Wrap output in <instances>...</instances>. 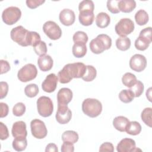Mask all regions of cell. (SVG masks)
Instances as JSON below:
<instances>
[{
  "label": "cell",
  "mask_w": 152,
  "mask_h": 152,
  "mask_svg": "<svg viewBox=\"0 0 152 152\" xmlns=\"http://www.w3.org/2000/svg\"><path fill=\"white\" fill-rule=\"evenodd\" d=\"M86 70V65L82 62H75L68 64L59 71L58 78L62 84L70 82L73 78H82Z\"/></svg>",
  "instance_id": "1"
},
{
  "label": "cell",
  "mask_w": 152,
  "mask_h": 152,
  "mask_svg": "<svg viewBox=\"0 0 152 152\" xmlns=\"http://www.w3.org/2000/svg\"><path fill=\"white\" fill-rule=\"evenodd\" d=\"M90 49L95 54H100L105 50L110 48L112 46L111 38L106 34H99L95 39L91 40Z\"/></svg>",
  "instance_id": "2"
},
{
  "label": "cell",
  "mask_w": 152,
  "mask_h": 152,
  "mask_svg": "<svg viewBox=\"0 0 152 152\" xmlns=\"http://www.w3.org/2000/svg\"><path fill=\"white\" fill-rule=\"evenodd\" d=\"M82 110L88 116L96 118L100 115L102 111V103L96 99H86L83 102Z\"/></svg>",
  "instance_id": "3"
},
{
  "label": "cell",
  "mask_w": 152,
  "mask_h": 152,
  "mask_svg": "<svg viewBox=\"0 0 152 152\" xmlns=\"http://www.w3.org/2000/svg\"><path fill=\"white\" fill-rule=\"evenodd\" d=\"M29 31L24 28L22 26H18L13 28L10 33L11 39L21 46H28Z\"/></svg>",
  "instance_id": "4"
},
{
  "label": "cell",
  "mask_w": 152,
  "mask_h": 152,
  "mask_svg": "<svg viewBox=\"0 0 152 152\" xmlns=\"http://www.w3.org/2000/svg\"><path fill=\"white\" fill-rule=\"evenodd\" d=\"M37 108L41 116H50L53 111V102L49 97L41 96L37 100Z\"/></svg>",
  "instance_id": "5"
},
{
  "label": "cell",
  "mask_w": 152,
  "mask_h": 152,
  "mask_svg": "<svg viewBox=\"0 0 152 152\" xmlns=\"http://www.w3.org/2000/svg\"><path fill=\"white\" fill-rule=\"evenodd\" d=\"M21 12L17 7H10L5 9L2 14L3 22L7 25H12L16 23L21 18Z\"/></svg>",
  "instance_id": "6"
},
{
  "label": "cell",
  "mask_w": 152,
  "mask_h": 152,
  "mask_svg": "<svg viewBox=\"0 0 152 152\" xmlns=\"http://www.w3.org/2000/svg\"><path fill=\"white\" fill-rule=\"evenodd\" d=\"M37 75V69L32 64H27L23 66L18 72V79L21 82H27L34 80Z\"/></svg>",
  "instance_id": "7"
},
{
  "label": "cell",
  "mask_w": 152,
  "mask_h": 152,
  "mask_svg": "<svg viewBox=\"0 0 152 152\" xmlns=\"http://www.w3.org/2000/svg\"><path fill=\"white\" fill-rule=\"evenodd\" d=\"M134 23L129 18L121 19L116 24L115 30L116 33L121 37H125L131 34L134 30Z\"/></svg>",
  "instance_id": "8"
},
{
  "label": "cell",
  "mask_w": 152,
  "mask_h": 152,
  "mask_svg": "<svg viewBox=\"0 0 152 152\" xmlns=\"http://www.w3.org/2000/svg\"><path fill=\"white\" fill-rule=\"evenodd\" d=\"M43 30L45 34L51 40H58L62 36L60 27L53 21H48L43 26Z\"/></svg>",
  "instance_id": "9"
},
{
  "label": "cell",
  "mask_w": 152,
  "mask_h": 152,
  "mask_svg": "<svg viewBox=\"0 0 152 152\" xmlns=\"http://www.w3.org/2000/svg\"><path fill=\"white\" fill-rule=\"evenodd\" d=\"M32 135L37 139H43L46 137L48 130L45 123L38 119H33L30 122Z\"/></svg>",
  "instance_id": "10"
},
{
  "label": "cell",
  "mask_w": 152,
  "mask_h": 152,
  "mask_svg": "<svg viewBox=\"0 0 152 152\" xmlns=\"http://www.w3.org/2000/svg\"><path fill=\"white\" fill-rule=\"evenodd\" d=\"M72 117L71 110L66 104H58V110L55 115L56 120L60 124L68 123Z\"/></svg>",
  "instance_id": "11"
},
{
  "label": "cell",
  "mask_w": 152,
  "mask_h": 152,
  "mask_svg": "<svg viewBox=\"0 0 152 152\" xmlns=\"http://www.w3.org/2000/svg\"><path fill=\"white\" fill-rule=\"evenodd\" d=\"M129 66L134 71L141 72L147 66V59L141 54H135L129 60Z\"/></svg>",
  "instance_id": "12"
},
{
  "label": "cell",
  "mask_w": 152,
  "mask_h": 152,
  "mask_svg": "<svg viewBox=\"0 0 152 152\" xmlns=\"http://www.w3.org/2000/svg\"><path fill=\"white\" fill-rule=\"evenodd\" d=\"M116 150L118 152H132L138 150L141 151L136 147L135 141L128 138H125L120 141L116 147Z\"/></svg>",
  "instance_id": "13"
},
{
  "label": "cell",
  "mask_w": 152,
  "mask_h": 152,
  "mask_svg": "<svg viewBox=\"0 0 152 152\" xmlns=\"http://www.w3.org/2000/svg\"><path fill=\"white\" fill-rule=\"evenodd\" d=\"M58 81V78L55 74L51 73L49 74L42 84L43 90L46 93L53 92L57 87Z\"/></svg>",
  "instance_id": "14"
},
{
  "label": "cell",
  "mask_w": 152,
  "mask_h": 152,
  "mask_svg": "<svg viewBox=\"0 0 152 152\" xmlns=\"http://www.w3.org/2000/svg\"><path fill=\"white\" fill-rule=\"evenodd\" d=\"M60 22L64 26H69L74 24L75 20V15L74 12L70 9L62 10L59 15Z\"/></svg>",
  "instance_id": "15"
},
{
  "label": "cell",
  "mask_w": 152,
  "mask_h": 152,
  "mask_svg": "<svg viewBox=\"0 0 152 152\" xmlns=\"http://www.w3.org/2000/svg\"><path fill=\"white\" fill-rule=\"evenodd\" d=\"M11 133L14 138L26 137L27 135V131L26 129V123L21 121L14 122L12 125Z\"/></svg>",
  "instance_id": "16"
},
{
  "label": "cell",
  "mask_w": 152,
  "mask_h": 152,
  "mask_svg": "<svg viewBox=\"0 0 152 152\" xmlns=\"http://www.w3.org/2000/svg\"><path fill=\"white\" fill-rule=\"evenodd\" d=\"M73 97L72 91L68 88H62L57 93L58 104L67 105Z\"/></svg>",
  "instance_id": "17"
},
{
  "label": "cell",
  "mask_w": 152,
  "mask_h": 152,
  "mask_svg": "<svg viewBox=\"0 0 152 152\" xmlns=\"http://www.w3.org/2000/svg\"><path fill=\"white\" fill-rule=\"evenodd\" d=\"M39 69L44 72L50 70L53 66V61L50 55H45L40 56L37 60Z\"/></svg>",
  "instance_id": "18"
},
{
  "label": "cell",
  "mask_w": 152,
  "mask_h": 152,
  "mask_svg": "<svg viewBox=\"0 0 152 152\" xmlns=\"http://www.w3.org/2000/svg\"><path fill=\"white\" fill-rule=\"evenodd\" d=\"M78 19L80 23L84 26H88L93 24L94 19V15L91 11L80 12Z\"/></svg>",
  "instance_id": "19"
},
{
  "label": "cell",
  "mask_w": 152,
  "mask_h": 152,
  "mask_svg": "<svg viewBox=\"0 0 152 152\" xmlns=\"http://www.w3.org/2000/svg\"><path fill=\"white\" fill-rule=\"evenodd\" d=\"M129 122V121L127 118L119 116L115 118L113 120V125L116 130L120 132H125Z\"/></svg>",
  "instance_id": "20"
},
{
  "label": "cell",
  "mask_w": 152,
  "mask_h": 152,
  "mask_svg": "<svg viewBox=\"0 0 152 152\" xmlns=\"http://www.w3.org/2000/svg\"><path fill=\"white\" fill-rule=\"evenodd\" d=\"M118 7L120 11L129 13L135 8L136 2L134 0H121L119 2Z\"/></svg>",
  "instance_id": "21"
},
{
  "label": "cell",
  "mask_w": 152,
  "mask_h": 152,
  "mask_svg": "<svg viewBox=\"0 0 152 152\" xmlns=\"http://www.w3.org/2000/svg\"><path fill=\"white\" fill-rule=\"evenodd\" d=\"M110 22V16L106 12H101L96 17V24L99 28H103L107 27Z\"/></svg>",
  "instance_id": "22"
},
{
  "label": "cell",
  "mask_w": 152,
  "mask_h": 152,
  "mask_svg": "<svg viewBox=\"0 0 152 152\" xmlns=\"http://www.w3.org/2000/svg\"><path fill=\"white\" fill-rule=\"evenodd\" d=\"M72 52L73 55L76 58H83L87 53V47L86 44L82 43H74Z\"/></svg>",
  "instance_id": "23"
},
{
  "label": "cell",
  "mask_w": 152,
  "mask_h": 152,
  "mask_svg": "<svg viewBox=\"0 0 152 152\" xmlns=\"http://www.w3.org/2000/svg\"><path fill=\"white\" fill-rule=\"evenodd\" d=\"M12 145L13 148L17 151H24L27 145L26 137H16L12 141Z\"/></svg>",
  "instance_id": "24"
},
{
  "label": "cell",
  "mask_w": 152,
  "mask_h": 152,
  "mask_svg": "<svg viewBox=\"0 0 152 152\" xmlns=\"http://www.w3.org/2000/svg\"><path fill=\"white\" fill-rule=\"evenodd\" d=\"M141 126L139 122L137 121H131L128 124L125 132L131 135H137L141 132Z\"/></svg>",
  "instance_id": "25"
},
{
  "label": "cell",
  "mask_w": 152,
  "mask_h": 152,
  "mask_svg": "<svg viewBox=\"0 0 152 152\" xmlns=\"http://www.w3.org/2000/svg\"><path fill=\"white\" fill-rule=\"evenodd\" d=\"M78 134L74 131H66L62 135V140L64 142H69L75 144L78 141Z\"/></svg>",
  "instance_id": "26"
},
{
  "label": "cell",
  "mask_w": 152,
  "mask_h": 152,
  "mask_svg": "<svg viewBox=\"0 0 152 152\" xmlns=\"http://www.w3.org/2000/svg\"><path fill=\"white\" fill-rule=\"evenodd\" d=\"M135 20L138 25L144 26L148 21V13L144 10H140L135 14Z\"/></svg>",
  "instance_id": "27"
},
{
  "label": "cell",
  "mask_w": 152,
  "mask_h": 152,
  "mask_svg": "<svg viewBox=\"0 0 152 152\" xmlns=\"http://www.w3.org/2000/svg\"><path fill=\"white\" fill-rule=\"evenodd\" d=\"M116 46L120 50H127L131 46V40L126 36L120 37L116 40Z\"/></svg>",
  "instance_id": "28"
},
{
  "label": "cell",
  "mask_w": 152,
  "mask_h": 152,
  "mask_svg": "<svg viewBox=\"0 0 152 152\" xmlns=\"http://www.w3.org/2000/svg\"><path fill=\"white\" fill-rule=\"evenodd\" d=\"M97 75L96 69L92 65H86V70L84 75L82 77V79L86 81H92L95 79Z\"/></svg>",
  "instance_id": "29"
},
{
  "label": "cell",
  "mask_w": 152,
  "mask_h": 152,
  "mask_svg": "<svg viewBox=\"0 0 152 152\" xmlns=\"http://www.w3.org/2000/svg\"><path fill=\"white\" fill-rule=\"evenodd\" d=\"M137 81V80L136 76L131 72L125 73L122 76V84L125 86L129 88H131V87H132L135 84Z\"/></svg>",
  "instance_id": "30"
},
{
  "label": "cell",
  "mask_w": 152,
  "mask_h": 152,
  "mask_svg": "<svg viewBox=\"0 0 152 152\" xmlns=\"http://www.w3.org/2000/svg\"><path fill=\"white\" fill-rule=\"evenodd\" d=\"M135 97L133 92L131 90H122L119 93V98L121 102L125 103H128L132 102Z\"/></svg>",
  "instance_id": "31"
},
{
  "label": "cell",
  "mask_w": 152,
  "mask_h": 152,
  "mask_svg": "<svg viewBox=\"0 0 152 152\" xmlns=\"http://www.w3.org/2000/svg\"><path fill=\"white\" fill-rule=\"evenodd\" d=\"M141 118L145 125L151 127L152 124V109L151 107L145 108L141 112Z\"/></svg>",
  "instance_id": "32"
},
{
  "label": "cell",
  "mask_w": 152,
  "mask_h": 152,
  "mask_svg": "<svg viewBox=\"0 0 152 152\" xmlns=\"http://www.w3.org/2000/svg\"><path fill=\"white\" fill-rule=\"evenodd\" d=\"M39 92V87L36 84H30L24 88L25 94L30 98L36 96Z\"/></svg>",
  "instance_id": "33"
},
{
  "label": "cell",
  "mask_w": 152,
  "mask_h": 152,
  "mask_svg": "<svg viewBox=\"0 0 152 152\" xmlns=\"http://www.w3.org/2000/svg\"><path fill=\"white\" fill-rule=\"evenodd\" d=\"M94 9V5L92 1L84 0L80 2L78 5V10L81 11H91L93 12Z\"/></svg>",
  "instance_id": "34"
},
{
  "label": "cell",
  "mask_w": 152,
  "mask_h": 152,
  "mask_svg": "<svg viewBox=\"0 0 152 152\" xmlns=\"http://www.w3.org/2000/svg\"><path fill=\"white\" fill-rule=\"evenodd\" d=\"M72 39L74 43H82L86 44L88 37L85 32L82 31H78L75 32L73 35Z\"/></svg>",
  "instance_id": "35"
},
{
  "label": "cell",
  "mask_w": 152,
  "mask_h": 152,
  "mask_svg": "<svg viewBox=\"0 0 152 152\" xmlns=\"http://www.w3.org/2000/svg\"><path fill=\"white\" fill-rule=\"evenodd\" d=\"M150 43H151L146 39L138 36L135 41V47L137 49L143 51L148 48Z\"/></svg>",
  "instance_id": "36"
},
{
  "label": "cell",
  "mask_w": 152,
  "mask_h": 152,
  "mask_svg": "<svg viewBox=\"0 0 152 152\" xmlns=\"http://www.w3.org/2000/svg\"><path fill=\"white\" fill-rule=\"evenodd\" d=\"M129 88H130L129 90H131L133 92L134 96L135 97H140L142 94L144 86L143 83L141 81L137 80L135 84Z\"/></svg>",
  "instance_id": "37"
},
{
  "label": "cell",
  "mask_w": 152,
  "mask_h": 152,
  "mask_svg": "<svg viewBox=\"0 0 152 152\" xmlns=\"http://www.w3.org/2000/svg\"><path fill=\"white\" fill-rule=\"evenodd\" d=\"M40 35L36 31H29L28 34V46H31L34 47L39 42L41 41Z\"/></svg>",
  "instance_id": "38"
},
{
  "label": "cell",
  "mask_w": 152,
  "mask_h": 152,
  "mask_svg": "<svg viewBox=\"0 0 152 152\" xmlns=\"http://www.w3.org/2000/svg\"><path fill=\"white\" fill-rule=\"evenodd\" d=\"M33 49L37 55L39 56L45 55L47 52V46L45 42L40 41L33 47Z\"/></svg>",
  "instance_id": "39"
},
{
  "label": "cell",
  "mask_w": 152,
  "mask_h": 152,
  "mask_svg": "<svg viewBox=\"0 0 152 152\" xmlns=\"http://www.w3.org/2000/svg\"><path fill=\"white\" fill-rule=\"evenodd\" d=\"M26 112V106L22 102L16 103L12 108V113L16 116H21Z\"/></svg>",
  "instance_id": "40"
},
{
  "label": "cell",
  "mask_w": 152,
  "mask_h": 152,
  "mask_svg": "<svg viewBox=\"0 0 152 152\" xmlns=\"http://www.w3.org/2000/svg\"><path fill=\"white\" fill-rule=\"evenodd\" d=\"M119 0H109L107 1V8L112 14H118L120 12L118 7Z\"/></svg>",
  "instance_id": "41"
},
{
  "label": "cell",
  "mask_w": 152,
  "mask_h": 152,
  "mask_svg": "<svg viewBox=\"0 0 152 152\" xmlns=\"http://www.w3.org/2000/svg\"><path fill=\"white\" fill-rule=\"evenodd\" d=\"M139 36L144 38L148 41L151 42V27H148L142 29L140 31Z\"/></svg>",
  "instance_id": "42"
},
{
  "label": "cell",
  "mask_w": 152,
  "mask_h": 152,
  "mask_svg": "<svg viewBox=\"0 0 152 152\" xmlns=\"http://www.w3.org/2000/svg\"><path fill=\"white\" fill-rule=\"evenodd\" d=\"M0 133H1L0 138L1 140H6L9 137V132H8L7 126L5 124H4L2 122H0Z\"/></svg>",
  "instance_id": "43"
},
{
  "label": "cell",
  "mask_w": 152,
  "mask_h": 152,
  "mask_svg": "<svg viewBox=\"0 0 152 152\" xmlns=\"http://www.w3.org/2000/svg\"><path fill=\"white\" fill-rule=\"evenodd\" d=\"M45 1L43 0H27L26 4L27 6L30 9H34L37 7L42 5Z\"/></svg>",
  "instance_id": "44"
},
{
  "label": "cell",
  "mask_w": 152,
  "mask_h": 152,
  "mask_svg": "<svg viewBox=\"0 0 152 152\" xmlns=\"http://www.w3.org/2000/svg\"><path fill=\"white\" fill-rule=\"evenodd\" d=\"M1 87V93H0V98L2 99L5 97L8 92V84L7 82L1 81L0 83Z\"/></svg>",
  "instance_id": "45"
},
{
  "label": "cell",
  "mask_w": 152,
  "mask_h": 152,
  "mask_svg": "<svg viewBox=\"0 0 152 152\" xmlns=\"http://www.w3.org/2000/svg\"><path fill=\"white\" fill-rule=\"evenodd\" d=\"M114 151V147L113 144L109 142H106L101 144L99 148V151H109L113 152Z\"/></svg>",
  "instance_id": "46"
},
{
  "label": "cell",
  "mask_w": 152,
  "mask_h": 152,
  "mask_svg": "<svg viewBox=\"0 0 152 152\" xmlns=\"http://www.w3.org/2000/svg\"><path fill=\"white\" fill-rule=\"evenodd\" d=\"M74 151V144L69 142H64L61 145V151L62 152H73Z\"/></svg>",
  "instance_id": "47"
},
{
  "label": "cell",
  "mask_w": 152,
  "mask_h": 152,
  "mask_svg": "<svg viewBox=\"0 0 152 152\" xmlns=\"http://www.w3.org/2000/svg\"><path fill=\"white\" fill-rule=\"evenodd\" d=\"M1 74L7 73L10 69V65L7 61L1 59Z\"/></svg>",
  "instance_id": "48"
},
{
  "label": "cell",
  "mask_w": 152,
  "mask_h": 152,
  "mask_svg": "<svg viewBox=\"0 0 152 152\" xmlns=\"http://www.w3.org/2000/svg\"><path fill=\"white\" fill-rule=\"evenodd\" d=\"M1 105V118H4L7 116L9 112V108L8 105L3 102L0 103Z\"/></svg>",
  "instance_id": "49"
},
{
  "label": "cell",
  "mask_w": 152,
  "mask_h": 152,
  "mask_svg": "<svg viewBox=\"0 0 152 152\" xmlns=\"http://www.w3.org/2000/svg\"><path fill=\"white\" fill-rule=\"evenodd\" d=\"M58 147H57L56 145L53 143L48 144L47 145V146L46 147V149H45L46 152H48V151L58 152Z\"/></svg>",
  "instance_id": "50"
},
{
  "label": "cell",
  "mask_w": 152,
  "mask_h": 152,
  "mask_svg": "<svg viewBox=\"0 0 152 152\" xmlns=\"http://www.w3.org/2000/svg\"><path fill=\"white\" fill-rule=\"evenodd\" d=\"M151 88L150 87V88H149L148 89V90H147V91H146V97H147V98H148V100L150 101V102H151Z\"/></svg>",
  "instance_id": "51"
}]
</instances>
